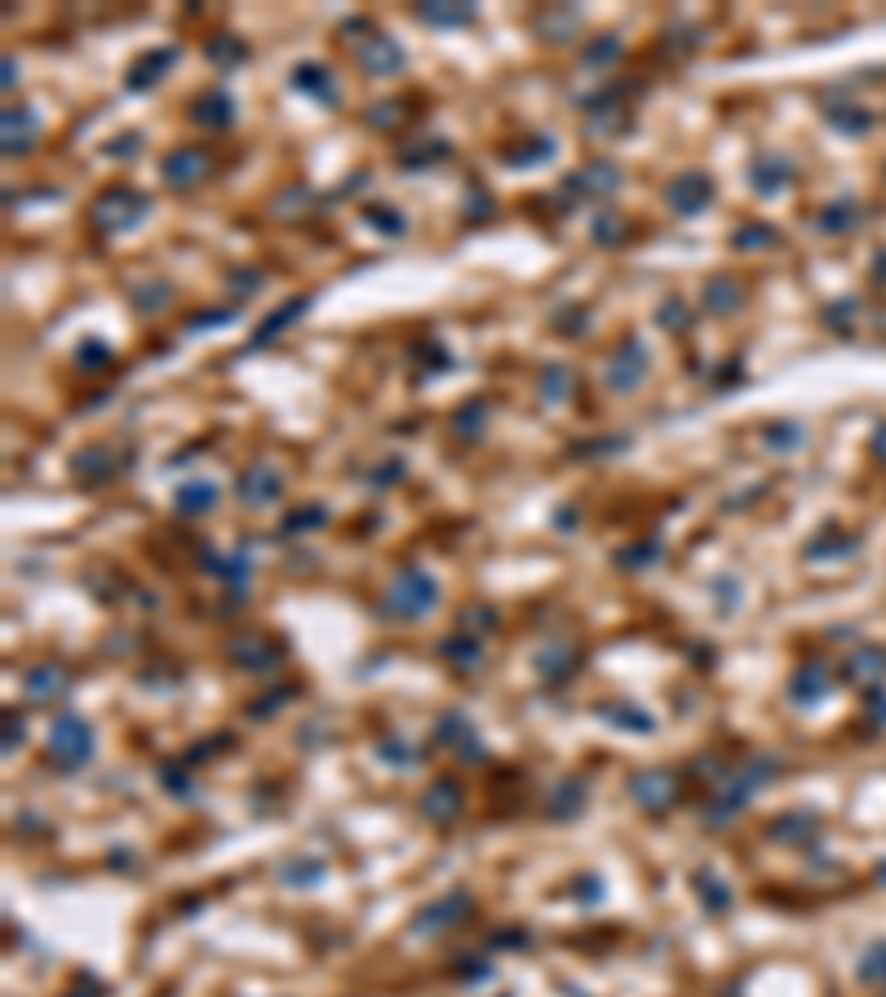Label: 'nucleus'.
Instances as JSON below:
<instances>
[{"label":"nucleus","instance_id":"obj_35","mask_svg":"<svg viewBox=\"0 0 886 997\" xmlns=\"http://www.w3.org/2000/svg\"><path fill=\"white\" fill-rule=\"evenodd\" d=\"M824 687H829V683L820 678V665H807L802 674H793V687H789V692H793V701L811 705V701H816V696L824 692Z\"/></svg>","mask_w":886,"mask_h":997},{"label":"nucleus","instance_id":"obj_29","mask_svg":"<svg viewBox=\"0 0 886 997\" xmlns=\"http://www.w3.org/2000/svg\"><path fill=\"white\" fill-rule=\"evenodd\" d=\"M656 324H665V333H687L692 328V306H687V297L669 293L661 306H656Z\"/></svg>","mask_w":886,"mask_h":997},{"label":"nucleus","instance_id":"obj_22","mask_svg":"<svg viewBox=\"0 0 886 997\" xmlns=\"http://www.w3.org/2000/svg\"><path fill=\"white\" fill-rule=\"evenodd\" d=\"M218 506V483L209 479H195V483H182L178 488V515H204V510Z\"/></svg>","mask_w":886,"mask_h":997},{"label":"nucleus","instance_id":"obj_43","mask_svg":"<svg viewBox=\"0 0 886 997\" xmlns=\"http://www.w3.org/2000/svg\"><path fill=\"white\" fill-rule=\"evenodd\" d=\"M443 156H448V142H417V151H404V156H399V164H408V169H421V164L443 160Z\"/></svg>","mask_w":886,"mask_h":997},{"label":"nucleus","instance_id":"obj_28","mask_svg":"<svg viewBox=\"0 0 886 997\" xmlns=\"http://www.w3.org/2000/svg\"><path fill=\"white\" fill-rule=\"evenodd\" d=\"M541 23H545V40H550V45H568L581 18H576V9H550V14H541L532 27H541Z\"/></svg>","mask_w":886,"mask_h":997},{"label":"nucleus","instance_id":"obj_1","mask_svg":"<svg viewBox=\"0 0 886 997\" xmlns=\"http://www.w3.org/2000/svg\"><path fill=\"white\" fill-rule=\"evenodd\" d=\"M151 213V200L142 191H133V187H107L94 200V209H89V222H94V231L98 235H125V231H133L142 218Z\"/></svg>","mask_w":886,"mask_h":997},{"label":"nucleus","instance_id":"obj_25","mask_svg":"<svg viewBox=\"0 0 886 997\" xmlns=\"http://www.w3.org/2000/svg\"><path fill=\"white\" fill-rule=\"evenodd\" d=\"M439 656L448 665H457V670H475V665L483 661V643L470 639V634H452L448 643H439Z\"/></svg>","mask_w":886,"mask_h":997},{"label":"nucleus","instance_id":"obj_8","mask_svg":"<svg viewBox=\"0 0 886 997\" xmlns=\"http://www.w3.org/2000/svg\"><path fill=\"white\" fill-rule=\"evenodd\" d=\"M616 187H621V169L603 156L590 160L585 169H576L572 178H563V191L585 195V200H607V195H616Z\"/></svg>","mask_w":886,"mask_h":997},{"label":"nucleus","instance_id":"obj_31","mask_svg":"<svg viewBox=\"0 0 886 997\" xmlns=\"http://www.w3.org/2000/svg\"><path fill=\"white\" fill-rule=\"evenodd\" d=\"M364 218H368V226H377L381 235H404L408 231V218L399 209H390V204H368Z\"/></svg>","mask_w":886,"mask_h":997},{"label":"nucleus","instance_id":"obj_12","mask_svg":"<svg viewBox=\"0 0 886 997\" xmlns=\"http://www.w3.org/2000/svg\"><path fill=\"white\" fill-rule=\"evenodd\" d=\"M0 129H5V156H23V151H32V142L40 133V116L32 107H5Z\"/></svg>","mask_w":886,"mask_h":997},{"label":"nucleus","instance_id":"obj_36","mask_svg":"<svg viewBox=\"0 0 886 997\" xmlns=\"http://www.w3.org/2000/svg\"><path fill=\"white\" fill-rule=\"evenodd\" d=\"M696 887H700V900H705L709 913H723L731 909V887H723V882H714L709 873H696Z\"/></svg>","mask_w":886,"mask_h":997},{"label":"nucleus","instance_id":"obj_50","mask_svg":"<svg viewBox=\"0 0 886 997\" xmlns=\"http://www.w3.org/2000/svg\"><path fill=\"white\" fill-rule=\"evenodd\" d=\"M381 466H386V470H377V475H373V483H395V479H404V461H399V457L381 461Z\"/></svg>","mask_w":886,"mask_h":997},{"label":"nucleus","instance_id":"obj_37","mask_svg":"<svg viewBox=\"0 0 886 997\" xmlns=\"http://www.w3.org/2000/svg\"><path fill=\"white\" fill-rule=\"evenodd\" d=\"M537 665H541V674H550L554 683H563V678H568V665H572V652H568L563 643H550V647L541 652Z\"/></svg>","mask_w":886,"mask_h":997},{"label":"nucleus","instance_id":"obj_45","mask_svg":"<svg viewBox=\"0 0 886 997\" xmlns=\"http://www.w3.org/2000/svg\"><path fill=\"white\" fill-rule=\"evenodd\" d=\"M616 54H621V40H616V36H599V45H590L581 58H585L590 67H603V63H612Z\"/></svg>","mask_w":886,"mask_h":997},{"label":"nucleus","instance_id":"obj_5","mask_svg":"<svg viewBox=\"0 0 886 997\" xmlns=\"http://www.w3.org/2000/svg\"><path fill=\"white\" fill-rule=\"evenodd\" d=\"M355 63L364 76H399V71L408 67V54L399 40L381 36V32H368L364 40L355 45Z\"/></svg>","mask_w":886,"mask_h":997},{"label":"nucleus","instance_id":"obj_27","mask_svg":"<svg viewBox=\"0 0 886 997\" xmlns=\"http://www.w3.org/2000/svg\"><path fill=\"white\" fill-rule=\"evenodd\" d=\"M417 18L430 27H466L475 23V5H417Z\"/></svg>","mask_w":886,"mask_h":997},{"label":"nucleus","instance_id":"obj_23","mask_svg":"<svg viewBox=\"0 0 886 997\" xmlns=\"http://www.w3.org/2000/svg\"><path fill=\"white\" fill-rule=\"evenodd\" d=\"M585 794H590V789H585L581 780H563V785L550 789V803H545V811H550L554 820H572L576 811H581Z\"/></svg>","mask_w":886,"mask_h":997},{"label":"nucleus","instance_id":"obj_39","mask_svg":"<svg viewBox=\"0 0 886 997\" xmlns=\"http://www.w3.org/2000/svg\"><path fill=\"white\" fill-rule=\"evenodd\" d=\"M652 559H661V541H643V546H630V550L616 554V563H621V568H630V572H643Z\"/></svg>","mask_w":886,"mask_h":997},{"label":"nucleus","instance_id":"obj_15","mask_svg":"<svg viewBox=\"0 0 886 997\" xmlns=\"http://www.w3.org/2000/svg\"><path fill=\"white\" fill-rule=\"evenodd\" d=\"M226 656H231V665H240V670H253V674H266L271 665L284 661L280 647H271L266 639H257V634H244V639H235Z\"/></svg>","mask_w":886,"mask_h":997},{"label":"nucleus","instance_id":"obj_53","mask_svg":"<svg viewBox=\"0 0 886 997\" xmlns=\"http://www.w3.org/2000/svg\"><path fill=\"white\" fill-rule=\"evenodd\" d=\"M94 993H98V989H89V993H85V989H76V993H67V997H94Z\"/></svg>","mask_w":886,"mask_h":997},{"label":"nucleus","instance_id":"obj_51","mask_svg":"<svg viewBox=\"0 0 886 997\" xmlns=\"http://www.w3.org/2000/svg\"><path fill=\"white\" fill-rule=\"evenodd\" d=\"M14 740H23V718L9 714V727H5V754H14Z\"/></svg>","mask_w":886,"mask_h":997},{"label":"nucleus","instance_id":"obj_44","mask_svg":"<svg viewBox=\"0 0 886 997\" xmlns=\"http://www.w3.org/2000/svg\"><path fill=\"white\" fill-rule=\"evenodd\" d=\"M457 736H470V723H466V714L448 709V714L439 718V727H435V740H443V745H452Z\"/></svg>","mask_w":886,"mask_h":997},{"label":"nucleus","instance_id":"obj_4","mask_svg":"<svg viewBox=\"0 0 886 997\" xmlns=\"http://www.w3.org/2000/svg\"><path fill=\"white\" fill-rule=\"evenodd\" d=\"M209 173H213V156L204 147H173L169 156L160 160V178H164V187H173V191L200 187Z\"/></svg>","mask_w":886,"mask_h":997},{"label":"nucleus","instance_id":"obj_48","mask_svg":"<svg viewBox=\"0 0 886 997\" xmlns=\"http://www.w3.org/2000/svg\"><path fill=\"white\" fill-rule=\"evenodd\" d=\"M638 714V709H621V705H616L612 709V714H607V718H612V723H625V727H634V732H652V718H634Z\"/></svg>","mask_w":886,"mask_h":997},{"label":"nucleus","instance_id":"obj_20","mask_svg":"<svg viewBox=\"0 0 886 997\" xmlns=\"http://www.w3.org/2000/svg\"><path fill=\"white\" fill-rule=\"evenodd\" d=\"M111 475H120V466H111V448L94 444L76 457V479L80 483H107Z\"/></svg>","mask_w":886,"mask_h":997},{"label":"nucleus","instance_id":"obj_34","mask_svg":"<svg viewBox=\"0 0 886 997\" xmlns=\"http://www.w3.org/2000/svg\"><path fill=\"white\" fill-rule=\"evenodd\" d=\"M731 244H736L740 253H749V249H762V244H776V231L762 226V222H745V226L731 231Z\"/></svg>","mask_w":886,"mask_h":997},{"label":"nucleus","instance_id":"obj_42","mask_svg":"<svg viewBox=\"0 0 886 997\" xmlns=\"http://www.w3.org/2000/svg\"><path fill=\"white\" fill-rule=\"evenodd\" d=\"M107 364H111V351L102 342H85L76 351V368H85V373H102Z\"/></svg>","mask_w":886,"mask_h":997},{"label":"nucleus","instance_id":"obj_18","mask_svg":"<svg viewBox=\"0 0 886 997\" xmlns=\"http://www.w3.org/2000/svg\"><path fill=\"white\" fill-rule=\"evenodd\" d=\"M630 794H634L647 811H665V807L678 798V785H674V776H669V772H643V776H634Z\"/></svg>","mask_w":886,"mask_h":997},{"label":"nucleus","instance_id":"obj_17","mask_svg":"<svg viewBox=\"0 0 886 997\" xmlns=\"http://www.w3.org/2000/svg\"><path fill=\"white\" fill-rule=\"evenodd\" d=\"M461 807H466V794H461L457 780H435L421 794V816L426 820H452V816H461Z\"/></svg>","mask_w":886,"mask_h":997},{"label":"nucleus","instance_id":"obj_2","mask_svg":"<svg viewBox=\"0 0 886 997\" xmlns=\"http://www.w3.org/2000/svg\"><path fill=\"white\" fill-rule=\"evenodd\" d=\"M49 758L58 767H67V772L85 767L94 758V727L80 714H58L54 727H49Z\"/></svg>","mask_w":886,"mask_h":997},{"label":"nucleus","instance_id":"obj_40","mask_svg":"<svg viewBox=\"0 0 886 997\" xmlns=\"http://www.w3.org/2000/svg\"><path fill=\"white\" fill-rule=\"evenodd\" d=\"M528 147H532V151H506V164H514V169H528V164L554 156V138H532Z\"/></svg>","mask_w":886,"mask_h":997},{"label":"nucleus","instance_id":"obj_11","mask_svg":"<svg viewBox=\"0 0 886 997\" xmlns=\"http://www.w3.org/2000/svg\"><path fill=\"white\" fill-rule=\"evenodd\" d=\"M749 178H754L758 195H776L793 182V160L785 151H762V156H754V164H749Z\"/></svg>","mask_w":886,"mask_h":997},{"label":"nucleus","instance_id":"obj_19","mask_svg":"<svg viewBox=\"0 0 886 997\" xmlns=\"http://www.w3.org/2000/svg\"><path fill=\"white\" fill-rule=\"evenodd\" d=\"M23 687H27V696H32V701L45 705V701H54V696L67 692V674L58 670V665H36V670H27Z\"/></svg>","mask_w":886,"mask_h":997},{"label":"nucleus","instance_id":"obj_6","mask_svg":"<svg viewBox=\"0 0 886 997\" xmlns=\"http://www.w3.org/2000/svg\"><path fill=\"white\" fill-rule=\"evenodd\" d=\"M280 492H284V475L271 466V461H253V466H244L240 479H235V497H240L249 510L271 506Z\"/></svg>","mask_w":886,"mask_h":997},{"label":"nucleus","instance_id":"obj_16","mask_svg":"<svg viewBox=\"0 0 886 997\" xmlns=\"http://www.w3.org/2000/svg\"><path fill=\"white\" fill-rule=\"evenodd\" d=\"M173 63H178V49H147V54L138 58V63L129 67V76H125V85L133 89V94H142V89H151V85H160L164 80V71H169Z\"/></svg>","mask_w":886,"mask_h":997},{"label":"nucleus","instance_id":"obj_47","mask_svg":"<svg viewBox=\"0 0 886 997\" xmlns=\"http://www.w3.org/2000/svg\"><path fill=\"white\" fill-rule=\"evenodd\" d=\"M235 320V311H226V306H218V311H200V315H191V333H209V328H222V324H231Z\"/></svg>","mask_w":886,"mask_h":997},{"label":"nucleus","instance_id":"obj_38","mask_svg":"<svg viewBox=\"0 0 886 997\" xmlns=\"http://www.w3.org/2000/svg\"><path fill=\"white\" fill-rule=\"evenodd\" d=\"M762 444L785 452V448H798L802 444V426H793V421H780V426H767L762 430Z\"/></svg>","mask_w":886,"mask_h":997},{"label":"nucleus","instance_id":"obj_49","mask_svg":"<svg viewBox=\"0 0 886 997\" xmlns=\"http://www.w3.org/2000/svg\"><path fill=\"white\" fill-rule=\"evenodd\" d=\"M226 284H235V293H257V284H262V271H231V280Z\"/></svg>","mask_w":886,"mask_h":997},{"label":"nucleus","instance_id":"obj_41","mask_svg":"<svg viewBox=\"0 0 886 997\" xmlns=\"http://www.w3.org/2000/svg\"><path fill=\"white\" fill-rule=\"evenodd\" d=\"M328 519V510L324 506H311V510H293V515L284 519V537H293V532H311V528H319V523Z\"/></svg>","mask_w":886,"mask_h":997},{"label":"nucleus","instance_id":"obj_26","mask_svg":"<svg viewBox=\"0 0 886 997\" xmlns=\"http://www.w3.org/2000/svg\"><path fill=\"white\" fill-rule=\"evenodd\" d=\"M572 386H576V377H572V368L568 364H550V368H541V382H537V395L545 399V404H563V399L572 395Z\"/></svg>","mask_w":886,"mask_h":997},{"label":"nucleus","instance_id":"obj_13","mask_svg":"<svg viewBox=\"0 0 886 997\" xmlns=\"http://www.w3.org/2000/svg\"><path fill=\"white\" fill-rule=\"evenodd\" d=\"M191 120L204 129H226L235 125V98L226 89H204L191 98Z\"/></svg>","mask_w":886,"mask_h":997},{"label":"nucleus","instance_id":"obj_3","mask_svg":"<svg viewBox=\"0 0 886 997\" xmlns=\"http://www.w3.org/2000/svg\"><path fill=\"white\" fill-rule=\"evenodd\" d=\"M435 603H439V585H435L430 572H421V568H404L386 590V608L395 616H404V621L426 616Z\"/></svg>","mask_w":886,"mask_h":997},{"label":"nucleus","instance_id":"obj_46","mask_svg":"<svg viewBox=\"0 0 886 997\" xmlns=\"http://www.w3.org/2000/svg\"><path fill=\"white\" fill-rule=\"evenodd\" d=\"M364 125L368 129H390V125H399V102H377V107H368V116H364Z\"/></svg>","mask_w":886,"mask_h":997},{"label":"nucleus","instance_id":"obj_9","mask_svg":"<svg viewBox=\"0 0 886 997\" xmlns=\"http://www.w3.org/2000/svg\"><path fill=\"white\" fill-rule=\"evenodd\" d=\"M665 200L678 218H696V213H705L714 204V182L705 173H683V178H674L665 187Z\"/></svg>","mask_w":886,"mask_h":997},{"label":"nucleus","instance_id":"obj_21","mask_svg":"<svg viewBox=\"0 0 886 997\" xmlns=\"http://www.w3.org/2000/svg\"><path fill=\"white\" fill-rule=\"evenodd\" d=\"M745 306V289L736 280H709L705 284V311L709 315H736Z\"/></svg>","mask_w":886,"mask_h":997},{"label":"nucleus","instance_id":"obj_30","mask_svg":"<svg viewBox=\"0 0 886 997\" xmlns=\"http://www.w3.org/2000/svg\"><path fill=\"white\" fill-rule=\"evenodd\" d=\"M204 54H209L218 67L231 71V67H240L244 58H249V49H244V40H235V36H213L209 45H204Z\"/></svg>","mask_w":886,"mask_h":997},{"label":"nucleus","instance_id":"obj_7","mask_svg":"<svg viewBox=\"0 0 886 997\" xmlns=\"http://www.w3.org/2000/svg\"><path fill=\"white\" fill-rule=\"evenodd\" d=\"M647 368H652V359H647V346L638 342V337H625V346L612 355V364H607V390L625 395V390L643 386Z\"/></svg>","mask_w":886,"mask_h":997},{"label":"nucleus","instance_id":"obj_14","mask_svg":"<svg viewBox=\"0 0 886 997\" xmlns=\"http://www.w3.org/2000/svg\"><path fill=\"white\" fill-rule=\"evenodd\" d=\"M293 89H297V94H311V98H319L324 107L342 102V89H337V76H333V71H328L324 63H297V67H293Z\"/></svg>","mask_w":886,"mask_h":997},{"label":"nucleus","instance_id":"obj_10","mask_svg":"<svg viewBox=\"0 0 886 997\" xmlns=\"http://www.w3.org/2000/svg\"><path fill=\"white\" fill-rule=\"evenodd\" d=\"M470 913V896L466 891H448L443 900L426 904V909L412 918V927H417V935H435V931H448L452 922H461Z\"/></svg>","mask_w":886,"mask_h":997},{"label":"nucleus","instance_id":"obj_32","mask_svg":"<svg viewBox=\"0 0 886 997\" xmlns=\"http://www.w3.org/2000/svg\"><path fill=\"white\" fill-rule=\"evenodd\" d=\"M590 235H594V244H621V240H630V226H625L621 213H599Z\"/></svg>","mask_w":886,"mask_h":997},{"label":"nucleus","instance_id":"obj_52","mask_svg":"<svg viewBox=\"0 0 886 997\" xmlns=\"http://www.w3.org/2000/svg\"><path fill=\"white\" fill-rule=\"evenodd\" d=\"M133 151H138V138L129 133V138H116V142H111L107 156H133Z\"/></svg>","mask_w":886,"mask_h":997},{"label":"nucleus","instance_id":"obj_33","mask_svg":"<svg viewBox=\"0 0 886 997\" xmlns=\"http://www.w3.org/2000/svg\"><path fill=\"white\" fill-rule=\"evenodd\" d=\"M483 417H488V404H479V399H470V404L457 408V417H452V430H457L461 439H475L483 430Z\"/></svg>","mask_w":886,"mask_h":997},{"label":"nucleus","instance_id":"obj_24","mask_svg":"<svg viewBox=\"0 0 886 997\" xmlns=\"http://www.w3.org/2000/svg\"><path fill=\"white\" fill-rule=\"evenodd\" d=\"M306 306H311V297H288V302L280 306V311H275L271 320H266V324H262V328H257V333H253V346H262V342H275V337H280L288 324H293V320H302V311H306Z\"/></svg>","mask_w":886,"mask_h":997}]
</instances>
